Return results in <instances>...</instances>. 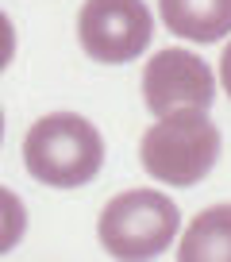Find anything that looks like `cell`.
I'll use <instances>...</instances> for the list:
<instances>
[{"mask_svg":"<svg viewBox=\"0 0 231 262\" xmlns=\"http://www.w3.org/2000/svg\"><path fill=\"white\" fill-rule=\"evenodd\" d=\"M24 166L35 181L54 189L89 185L104 166V139L85 116L50 112L24 135Z\"/></svg>","mask_w":231,"mask_h":262,"instance_id":"cell-1","label":"cell"},{"mask_svg":"<svg viewBox=\"0 0 231 262\" xmlns=\"http://www.w3.org/2000/svg\"><path fill=\"white\" fill-rule=\"evenodd\" d=\"M166 31L189 42H220L231 35V0H158Z\"/></svg>","mask_w":231,"mask_h":262,"instance_id":"cell-6","label":"cell"},{"mask_svg":"<svg viewBox=\"0 0 231 262\" xmlns=\"http://www.w3.org/2000/svg\"><path fill=\"white\" fill-rule=\"evenodd\" d=\"M139 162L162 185L189 189L200 178H208V170L220 162V127L204 108L166 112L143 135Z\"/></svg>","mask_w":231,"mask_h":262,"instance_id":"cell-2","label":"cell"},{"mask_svg":"<svg viewBox=\"0 0 231 262\" xmlns=\"http://www.w3.org/2000/svg\"><path fill=\"white\" fill-rule=\"evenodd\" d=\"M12 58H16V27H12V19L0 12V74L12 66Z\"/></svg>","mask_w":231,"mask_h":262,"instance_id":"cell-9","label":"cell"},{"mask_svg":"<svg viewBox=\"0 0 231 262\" xmlns=\"http://www.w3.org/2000/svg\"><path fill=\"white\" fill-rule=\"evenodd\" d=\"M143 100L154 116L185 112V108H212L216 100V74L212 66L193 50H158L143 70Z\"/></svg>","mask_w":231,"mask_h":262,"instance_id":"cell-5","label":"cell"},{"mask_svg":"<svg viewBox=\"0 0 231 262\" xmlns=\"http://www.w3.org/2000/svg\"><path fill=\"white\" fill-rule=\"evenodd\" d=\"M77 39L93 62H135L154 39V16L147 0H85L77 12Z\"/></svg>","mask_w":231,"mask_h":262,"instance_id":"cell-4","label":"cell"},{"mask_svg":"<svg viewBox=\"0 0 231 262\" xmlns=\"http://www.w3.org/2000/svg\"><path fill=\"white\" fill-rule=\"evenodd\" d=\"M220 85H223V93L231 97V42L223 47V54H220Z\"/></svg>","mask_w":231,"mask_h":262,"instance_id":"cell-10","label":"cell"},{"mask_svg":"<svg viewBox=\"0 0 231 262\" xmlns=\"http://www.w3.org/2000/svg\"><path fill=\"white\" fill-rule=\"evenodd\" d=\"M27 235V208L8 185H0V254L16 251V243Z\"/></svg>","mask_w":231,"mask_h":262,"instance_id":"cell-8","label":"cell"},{"mask_svg":"<svg viewBox=\"0 0 231 262\" xmlns=\"http://www.w3.org/2000/svg\"><path fill=\"white\" fill-rule=\"evenodd\" d=\"M181 212L158 189H127L112 196L97 220V235L112 258H158L173 247Z\"/></svg>","mask_w":231,"mask_h":262,"instance_id":"cell-3","label":"cell"},{"mask_svg":"<svg viewBox=\"0 0 231 262\" xmlns=\"http://www.w3.org/2000/svg\"><path fill=\"white\" fill-rule=\"evenodd\" d=\"M181 262H231V205H212L185 228L177 243Z\"/></svg>","mask_w":231,"mask_h":262,"instance_id":"cell-7","label":"cell"},{"mask_svg":"<svg viewBox=\"0 0 231 262\" xmlns=\"http://www.w3.org/2000/svg\"><path fill=\"white\" fill-rule=\"evenodd\" d=\"M0 143H4V112H0Z\"/></svg>","mask_w":231,"mask_h":262,"instance_id":"cell-11","label":"cell"}]
</instances>
